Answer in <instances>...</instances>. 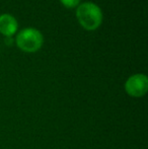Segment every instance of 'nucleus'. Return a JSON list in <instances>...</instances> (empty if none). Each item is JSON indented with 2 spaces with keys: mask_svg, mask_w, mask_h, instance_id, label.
<instances>
[{
  "mask_svg": "<svg viewBox=\"0 0 148 149\" xmlns=\"http://www.w3.org/2000/svg\"><path fill=\"white\" fill-rule=\"evenodd\" d=\"M76 17L83 29L94 31L101 24L103 12L99 6L93 2H84L77 6Z\"/></svg>",
  "mask_w": 148,
  "mask_h": 149,
  "instance_id": "nucleus-1",
  "label": "nucleus"
},
{
  "mask_svg": "<svg viewBox=\"0 0 148 149\" xmlns=\"http://www.w3.org/2000/svg\"><path fill=\"white\" fill-rule=\"evenodd\" d=\"M15 42L20 50L28 53H34L41 49L44 43V38L40 31L33 28H26L17 33Z\"/></svg>",
  "mask_w": 148,
  "mask_h": 149,
  "instance_id": "nucleus-2",
  "label": "nucleus"
},
{
  "mask_svg": "<svg viewBox=\"0 0 148 149\" xmlns=\"http://www.w3.org/2000/svg\"><path fill=\"white\" fill-rule=\"evenodd\" d=\"M125 89L133 97H141L148 90V78L144 74H135L127 79Z\"/></svg>",
  "mask_w": 148,
  "mask_h": 149,
  "instance_id": "nucleus-3",
  "label": "nucleus"
},
{
  "mask_svg": "<svg viewBox=\"0 0 148 149\" xmlns=\"http://www.w3.org/2000/svg\"><path fill=\"white\" fill-rule=\"evenodd\" d=\"M17 22L15 17L8 13L0 15V33L6 37H11L17 31Z\"/></svg>",
  "mask_w": 148,
  "mask_h": 149,
  "instance_id": "nucleus-4",
  "label": "nucleus"
},
{
  "mask_svg": "<svg viewBox=\"0 0 148 149\" xmlns=\"http://www.w3.org/2000/svg\"><path fill=\"white\" fill-rule=\"evenodd\" d=\"M61 3L67 8H74L79 5L80 0H60Z\"/></svg>",
  "mask_w": 148,
  "mask_h": 149,
  "instance_id": "nucleus-5",
  "label": "nucleus"
}]
</instances>
